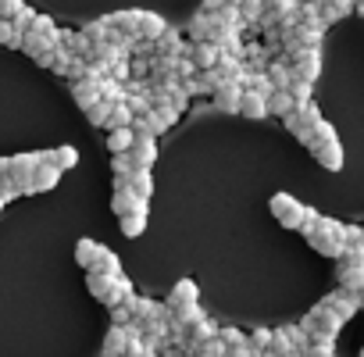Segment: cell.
<instances>
[{
    "instance_id": "obj_29",
    "label": "cell",
    "mask_w": 364,
    "mask_h": 357,
    "mask_svg": "<svg viewBox=\"0 0 364 357\" xmlns=\"http://www.w3.org/2000/svg\"><path fill=\"white\" fill-rule=\"evenodd\" d=\"M29 33H36V36L50 40V43H61V29H58V26H54V18H47V15H36V18H33V26H29Z\"/></svg>"
},
{
    "instance_id": "obj_59",
    "label": "cell",
    "mask_w": 364,
    "mask_h": 357,
    "mask_svg": "<svg viewBox=\"0 0 364 357\" xmlns=\"http://www.w3.org/2000/svg\"><path fill=\"white\" fill-rule=\"evenodd\" d=\"M332 357H336V353H332Z\"/></svg>"
},
{
    "instance_id": "obj_46",
    "label": "cell",
    "mask_w": 364,
    "mask_h": 357,
    "mask_svg": "<svg viewBox=\"0 0 364 357\" xmlns=\"http://www.w3.org/2000/svg\"><path fill=\"white\" fill-rule=\"evenodd\" d=\"M193 75H197V65H193L190 58H178V61H175V79H178V82H186V79H193Z\"/></svg>"
},
{
    "instance_id": "obj_15",
    "label": "cell",
    "mask_w": 364,
    "mask_h": 357,
    "mask_svg": "<svg viewBox=\"0 0 364 357\" xmlns=\"http://www.w3.org/2000/svg\"><path fill=\"white\" fill-rule=\"evenodd\" d=\"M190 304H197V282L193 279H178L175 286H171V293H168V314L171 311H178V307H190Z\"/></svg>"
},
{
    "instance_id": "obj_45",
    "label": "cell",
    "mask_w": 364,
    "mask_h": 357,
    "mask_svg": "<svg viewBox=\"0 0 364 357\" xmlns=\"http://www.w3.org/2000/svg\"><path fill=\"white\" fill-rule=\"evenodd\" d=\"M282 332H286V339H289V343H293V350H300V353H304V350H307V332H304V329H300V325H286V329H282Z\"/></svg>"
},
{
    "instance_id": "obj_9",
    "label": "cell",
    "mask_w": 364,
    "mask_h": 357,
    "mask_svg": "<svg viewBox=\"0 0 364 357\" xmlns=\"http://www.w3.org/2000/svg\"><path fill=\"white\" fill-rule=\"evenodd\" d=\"M321 304H325L339 321H350V318L360 311V297H357V293H350V289H336V293H328Z\"/></svg>"
},
{
    "instance_id": "obj_56",
    "label": "cell",
    "mask_w": 364,
    "mask_h": 357,
    "mask_svg": "<svg viewBox=\"0 0 364 357\" xmlns=\"http://www.w3.org/2000/svg\"><path fill=\"white\" fill-rule=\"evenodd\" d=\"M0 211H4V201H0Z\"/></svg>"
},
{
    "instance_id": "obj_6",
    "label": "cell",
    "mask_w": 364,
    "mask_h": 357,
    "mask_svg": "<svg viewBox=\"0 0 364 357\" xmlns=\"http://www.w3.org/2000/svg\"><path fill=\"white\" fill-rule=\"evenodd\" d=\"M268 208H272V215H275L279 225H286V229H300V222H304V208H307V204H300L293 193H275V197L268 201Z\"/></svg>"
},
{
    "instance_id": "obj_7",
    "label": "cell",
    "mask_w": 364,
    "mask_h": 357,
    "mask_svg": "<svg viewBox=\"0 0 364 357\" xmlns=\"http://www.w3.org/2000/svg\"><path fill=\"white\" fill-rule=\"evenodd\" d=\"M40 161H43L40 154H11L8 157V178L18 186L22 197H29V178H33V171H36Z\"/></svg>"
},
{
    "instance_id": "obj_16",
    "label": "cell",
    "mask_w": 364,
    "mask_h": 357,
    "mask_svg": "<svg viewBox=\"0 0 364 357\" xmlns=\"http://www.w3.org/2000/svg\"><path fill=\"white\" fill-rule=\"evenodd\" d=\"M168 26H164V18L157 15V11H139V22H136V40H143V43H157V36L164 33Z\"/></svg>"
},
{
    "instance_id": "obj_27",
    "label": "cell",
    "mask_w": 364,
    "mask_h": 357,
    "mask_svg": "<svg viewBox=\"0 0 364 357\" xmlns=\"http://www.w3.org/2000/svg\"><path fill=\"white\" fill-rule=\"evenodd\" d=\"M129 190H132L136 197L150 201V193H154V175L143 171V168H132V175H129Z\"/></svg>"
},
{
    "instance_id": "obj_10",
    "label": "cell",
    "mask_w": 364,
    "mask_h": 357,
    "mask_svg": "<svg viewBox=\"0 0 364 357\" xmlns=\"http://www.w3.org/2000/svg\"><path fill=\"white\" fill-rule=\"evenodd\" d=\"M190 43H182V36L175 29H164L154 43V58H164V61H178V58H186Z\"/></svg>"
},
{
    "instance_id": "obj_36",
    "label": "cell",
    "mask_w": 364,
    "mask_h": 357,
    "mask_svg": "<svg viewBox=\"0 0 364 357\" xmlns=\"http://www.w3.org/2000/svg\"><path fill=\"white\" fill-rule=\"evenodd\" d=\"M118 225H122V233H125L129 240H136V236H143V229H146V215H125V218H118Z\"/></svg>"
},
{
    "instance_id": "obj_3",
    "label": "cell",
    "mask_w": 364,
    "mask_h": 357,
    "mask_svg": "<svg viewBox=\"0 0 364 357\" xmlns=\"http://www.w3.org/2000/svg\"><path fill=\"white\" fill-rule=\"evenodd\" d=\"M300 329L307 332V343H336V336H339V329H343V321L325 307V304H314L307 314H304V321H300Z\"/></svg>"
},
{
    "instance_id": "obj_25",
    "label": "cell",
    "mask_w": 364,
    "mask_h": 357,
    "mask_svg": "<svg viewBox=\"0 0 364 357\" xmlns=\"http://www.w3.org/2000/svg\"><path fill=\"white\" fill-rule=\"evenodd\" d=\"M132 129H107V150H111V157H118V154H129L132 150Z\"/></svg>"
},
{
    "instance_id": "obj_2",
    "label": "cell",
    "mask_w": 364,
    "mask_h": 357,
    "mask_svg": "<svg viewBox=\"0 0 364 357\" xmlns=\"http://www.w3.org/2000/svg\"><path fill=\"white\" fill-rule=\"evenodd\" d=\"M86 286L104 307H118V304H125V297H132V282L125 275H97V272H90Z\"/></svg>"
},
{
    "instance_id": "obj_50",
    "label": "cell",
    "mask_w": 364,
    "mask_h": 357,
    "mask_svg": "<svg viewBox=\"0 0 364 357\" xmlns=\"http://www.w3.org/2000/svg\"><path fill=\"white\" fill-rule=\"evenodd\" d=\"M225 357H257V353L243 343V346H225Z\"/></svg>"
},
{
    "instance_id": "obj_13",
    "label": "cell",
    "mask_w": 364,
    "mask_h": 357,
    "mask_svg": "<svg viewBox=\"0 0 364 357\" xmlns=\"http://www.w3.org/2000/svg\"><path fill=\"white\" fill-rule=\"evenodd\" d=\"M186 58L197 65V72H211L215 65H218V58H222V50L215 47V43H208V40H200V43H190V50H186Z\"/></svg>"
},
{
    "instance_id": "obj_8",
    "label": "cell",
    "mask_w": 364,
    "mask_h": 357,
    "mask_svg": "<svg viewBox=\"0 0 364 357\" xmlns=\"http://www.w3.org/2000/svg\"><path fill=\"white\" fill-rule=\"evenodd\" d=\"M289 72H293V79L314 86V79L321 75V50H307V47H300V50L289 58Z\"/></svg>"
},
{
    "instance_id": "obj_52",
    "label": "cell",
    "mask_w": 364,
    "mask_h": 357,
    "mask_svg": "<svg viewBox=\"0 0 364 357\" xmlns=\"http://www.w3.org/2000/svg\"><path fill=\"white\" fill-rule=\"evenodd\" d=\"M353 11H357V15L364 18V0H353Z\"/></svg>"
},
{
    "instance_id": "obj_24",
    "label": "cell",
    "mask_w": 364,
    "mask_h": 357,
    "mask_svg": "<svg viewBox=\"0 0 364 357\" xmlns=\"http://www.w3.org/2000/svg\"><path fill=\"white\" fill-rule=\"evenodd\" d=\"M54 47H61V43H50V40H43V36H36V33H26L22 36V47L18 50H26V58H43L47 50H54Z\"/></svg>"
},
{
    "instance_id": "obj_53",
    "label": "cell",
    "mask_w": 364,
    "mask_h": 357,
    "mask_svg": "<svg viewBox=\"0 0 364 357\" xmlns=\"http://www.w3.org/2000/svg\"><path fill=\"white\" fill-rule=\"evenodd\" d=\"M243 4V0H225V8H240Z\"/></svg>"
},
{
    "instance_id": "obj_5",
    "label": "cell",
    "mask_w": 364,
    "mask_h": 357,
    "mask_svg": "<svg viewBox=\"0 0 364 357\" xmlns=\"http://www.w3.org/2000/svg\"><path fill=\"white\" fill-rule=\"evenodd\" d=\"M318 122H321V111H318V104H314V100H311V104H304V107H293V111L282 118V125H286V129L304 143V146L311 143V132H314V125H318Z\"/></svg>"
},
{
    "instance_id": "obj_34",
    "label": "cell",
    "mask_w": 364,
    "mask_h": 357,
    "mask_svg": "<svg viewBox=\"0 0 364 357\" xmlns=\"http://www.w3.org/2000/svg\"><path fill=\"white\" fill-rule=\"evenodd\" d=\"M111 36V29H107V22L104 18H97V22H90V26H82V40L93 47V43H104Z\"/></svg>"
},
{
    "instance_id": "obj_49",
    "label": "cell",
    "mask_w": 364,
    "mask_h": 357,
    "mask_svg": "<svg viewBox=\"0 0 364 357\" xmlns=\"http://www.w3.org/2000/svg\"><path fill=\"white\" fill-rule=\"evenodd\" d=\"M111 318H114V325H129V321H132V314L125 311V304H118V307H111Z\"/></svg>"
},
{
    "instance_id": "obj_48",
    "label": "cell",
    "mask_w": 364,
    "mask_h": 357,
    "mask_svg": "<svg viewBox=\"0 0 364 357\" xmlns=\"http://www.w3.org/2000/svg\"><path fill=\"white\" fill-rule=\"evenodd\" d=\"M26 4V0H0V22H11V15Z\"/></svg>"
},
{
    "instance_id": "obj_44",
    "label": "cell",
    "mask_w": 364,
    "mask_h": 357,
    "mask_svg": "<svg viewBox=\"0 0 364 357\" xmlns=\"http://www.w3.org/2000/svg\"><path fill=\"white\" fill-rule=\"evenodd\" d=\"M0 47H8V50H18V47H22V36H18L8 22H0Z\"/></svg>"
},
{
    "instance_id": "obj_37",
    "label": "cell",
    "mask_w": 364,
    "mask_h": 357,
    "mask_svg": "<svg viewBox=\"0 0 364 357\" xmlns=\"http://www.w3.org/2000/svg\"><path fill=\"white\" fill-rule=\"evenodd\" d=\"M132 118H136V114H132L125 104H114V107H111V118H107V129H129Z\"/></svg>"
},
{
    "instance_id": "obj_35",
    "label": "cell",
    "mask_w": 364,
    "mask_h": 357,
    "mask_svg": "<svg viewBox=\"0 0 364 357\" xmlns=\"http://www.w3.org/2000/svg\"><path fill=\"white\" fill-rule=\"evenodd\" d=\"M286 93H289L293 107H304V104H311V93H314V86H311V82H300V79H293Z\"/></svg>"
},
{
    "instance_id": "obj_17",
    "label": "cell",
    "mask_w": 364,
    "mask_h": 357,
    "mask_svg": "<svg viewBox=\"0 0 364 357\" xmlns=\"http://www.w3.org/2000/svg\"><path fill=\"white\" fill-rule=\"evenodd\" d=\"M111 208H114V215H118V218H125V215H146V201H143V197H136L132 190H114Z\"/></svg>"
},
{
    "instance_id": "obj_47",
    "label": "cell",
    "mask_w": 364,
    "mask_h": 357,
    "mask_svg": "<svg viewBox=\"0 0 364 357\" xmlns=\"http://www.w3.org/2000/svg\"><path fill=\"white\" fill-rule=\"evenodd\" d=\"M111 168H114V175H132V161H129V154H118V157H111Z\"/></svg>"
},
{
    "instance_id": "obj_38",
    "label": "cell",
    "mask_w": 364,
    "mask_h": 357,
    "mask_svg": "<svg viewBox=\"0 0 364 357\" xmlns=\"http://www.w3.org/2000/svg\"><path fill=\"white\" fill-rule=\"evenodd\" d=\"M247 346H250L254 353H268V346H272V329H254V332L247 336Z\"/></svg>"
},
{
    "instance_id": "obj_40",
    "label": "cell",
    "mask_w": 364,
    "mask_h": 357,
    "mask_svg": "<svg viewBox=\"0 0 364 357\" xmlns=\"http://www.w3.org/2000/svg\"><path fill=\"white\" fill-rule=\"evenodd\" d=\"M261 15H264V4H261V0H243V4H240V18H243V22L257 26Z\"/></svg>"
},
{
    "instance_id": "obj_57",
    "label": "cell",
    "mask_w": 364,
    "mask_h": 357,
    "mask_svg": "<svg viewBox=\"0 0 364 357\" xmlns=\"http://www.w3.org/2000/svg\"><path fill=\"white\" fill-rule=\"evenodd\" d=\"M360 357H364V346H360Z\"/></svg>"
},
{
    "instance_id": "obj_41",
    "label": "cell",
    "mask_w": 364,
    "mask_h": 357,
    "mask_svg": "<svg viewBox=\"0 0 364 357\" xmlns=\"http://www.w3.org/2000/svg\"><path fill=\"white\" fill-rule=\"evenodd\" d=\"M72 82H86L90 79V61H82V58H68V72H65Z\"/></svg>"
},
{
    "instance_id": "obj_39",
    "label": "cell",
    "mask_w": 364,
    "mask_h": 357,
    "mask_svg": "<svg viewBox=\"0 0 364 357\" xmlns=\"http://www.w3.org/2000/svg\"><path fill=\"white\" fill-rule=\"evenodd\" d=\"M268 353H272V357H286V353H293V343L286 339V332H282V329H275V332H272V346H268ZM296 353H300V350H296Z\"/></svg>"
},
{
    "instance_id": "obj_20",
    "label": "cell",
    "mask_w": 364,
    "mask_h": 357,
    "mask_svg": "<svg viewBox=\"0 0 364 357\" xmlns=\"http://www.w3.org/2000/svg\"><path fill=\"white\" fill-rule=\"evenodd\" d=\"M40 157H43L47 164H54L58 171H72V168L79 164V150L68 146V143H65V146H54V150H43Z\"/></svg>"
},
{
    "instance_id": "obj_32",
    "label": "cell",
    "mask_w": 364,
    "mask_h": 357,
    "mask_svg": "<svg viewBox=\"0 0 364 357\" xmlns=\"http://www.w3.org/2000/svg\"><path fill=\"white\" fill-rule=\"evenodd\" d=\"M93 272H97V275H122V261H118V254L104 247L100 257H97V265H93Z\"/></svg>"
},
{
    "instance_id": "obj_51",
    "label": "cell",
    "mask_w": 364,
    "mask_h": 357,
    "mask_svg": "<svg viewBox=\"0 0 364 357\" xmlns=\"http://www.w3.org/2000/svg\"><path fill=\"white\" fill-rule=\"evenodd\" d=\"M222 8H225V0H204V4H200L204 15H215V11H222Z\"/></svg>"
},
{
    "instance_id": "obj_26",
    "label": "cell",
    "mask_w": 364,
    "mask_h": 357,
    "mask_svg": "<svg viewBox=\"0 0 364 357\" xmlns=\"http://www.w3.org/2000/svg\"><path fill=\"white\" fill-rule=\"evenodd\" d=\"M100 250H104V247H100L97 240H79V243H75V261H79L86 272H93V265H97Z\"/></svg>"
},
{
    "instance_id": "obj_19",
    "label": "cell",
    "mask_w": 364,
    "mask_h": 357,
    "mask_svg": "<svg viewBox=\"0 0 364 357\" xmlns=\"http://www.w3.org/2000/svg\"><path fill=\"white\" fill-rule=\"evenodd\" d=\"M268 82H272V90H289V82H293V72H289V58L286 54H279V58H272L268 61Z\"/></svg>"
},
{
    "instance_id": "obj_18",
    "label": "cell",
    "mask_w": 364,
    "mask_h": 357,
    "mask_svg": "<svg viewBox=\"0 0 364 357\" xmlns=\"http://www.w3.org/2000/svg\"><path fill=\"white\" fill-rule=\"evenodd\" d=\"M58 183H61V171H58L54 164L40 161L36 171H33V178H29V193H47V190H54Z\"/></svg>"
},
{
    "instance_id": "obj_43",
    "label": "cell",
    "mask_w": 364,
    "mask_h": 357,
    "mask_svg": "<svg viewBox=\"0 0 364 357\" xmlns=\"http://www.w3.org/2000/svg\"><path fill=\"white\" fill-rule=\"evenodd\" d=\"M218 339H222V346H243V343H247V332L225 325V329H218Z\"/></svg>"
},
{
    "instance_id": "obj_31",
    "label": "cell",
    "mask_w": 364,
    "mask_h": 357,
    "mask_svg": "<svg viewBox=\"0 0 364 357\" xmlns=\"http://www.w3.org/2000/svg\"><path fill=\"white\" fill-rule=\"evenodd\" d=\"M264 107H268V114H275V118H286V114L293 111V100H289V93H286V90H275V93L264 100Z\"/></svg>"
},
{
    "instance_id": "obj_11",
    "label": "cell",
    "mask_w": 364,
    "mask_h": 357,
    "mask_svg": "<svg viewBox=\"0 0 364 357\" xmlns=\"http://www.w3.org/2000/svg\"><path fill=\"white\" fill-rule=\"evenodd\" d=\"M314 8H318L321 26L328 29V26L343 22L346 15H353V0H314Z\"/></svg>"
},
{
    "instance_id": "obj_28",
    "label": "cell",
    "mask_w": 364,
    "mask_h": 357,
    "mask_svg": "<svg viewBox=\"0 0 364 357\" xmlns=\"http://www.w3.org/2000/svg\"><path fill=\"white\" fill-rule=\"evenodd\" d=\"M190 36H193V43L211 40V36H215V18H211V15H204V11H197V15L190 18Z\"/></svg>"
},
{
    "instance_id": "obj_12",
    "label": "cell",
    "mask_w": 364,
    "mask_h": 357,
    "mask_svg": "<svg viewBox=\"0 0 364 357\" xmlns=\"http://www.w3.org/2000/svg\"><path fill=\"white\" fill-rule=\"evenodd\" d=\"M129 161H132V168L150 171L154 161H157V139H150V136H136V139H132V150H129Z\"/></svg>"
},
{
    "instance_id": "obj_42",
    "label": "cell",
    "mask_w": 364,
    "mask_h": 357,
    "mask_svg": "<svg viewBox=\"0 0 364 357\" xmlns=\"http://www.w3.org/2000/svg\"><path fill=\"white\" fill-rule=\"evenodd\" d=\"M86 118H90V125H100V129H107V118H111V104H93L90 111H86Z\"/></svg>"
},
{
    "instance_id": "obj_54",
    "label": "cell",
    "mask_w": 364,
    "mask_h": 357,
    "mask_svg": "<svg viewBox=\"0 0 364 357\" xmlns=\"http://www.w3.org/2000/svg\"><path fill=\"white\" fill-rule=\"evenodd\" d=\"M357 297H360V311H364V289H360V293H357Z\"/></svg>"
},
{
    "instance_id": "obj_1",
    "label": "cell",
    "mask_w": 364,
    "mask_h": 357,
    "mask_svg": "<svg viewBox=\"0 0 364 357\" xmlns=\"http://www.w3.org/2000/svg\"><path fill=\"white\" fill-rule=\"evenodd\" d=\"M307 150H311V157H314L321 168H328V171H339V168H343V146H339V139H336V129H332L325 118L314 125Z\"/></svg>"
},
{
    "instance_id": "obj_4",
    "label": "cell",
    "mask_w": 364,
    "mask_h": 357,
    "mask_svg": "<svg viewBox=\"0 0 364 357\" xmlns=\"http://www.w3.org/2000/svg\"><path fill=\"white\" fill-rule=\"evenodd\" d=\"M307 243L318 250V254H325V257H343V250H346V243H343V222H336V218H318V225H314V233L307 236Z\"/></svg>"
},
{
    "instance_id": "obj_30",
    "label": "cell",
    "mask_w": 364,
    "mask_h": 357,
    "mask_svg": "<svg viewBox=\"0 0 364 357\" xmlns=\"http://www.w3.org/2000/svg\"><path fill=\"white\" fill-rule=\"evenodd\" d=\"M36 65L50 68L54 75H65V72H68V54H65L61 47H54V50H47L43 58H36Z\"/></svg>"
},
{
    "instance_id": "obj_33",
    "label": "cell",
    "mask_w": 364,
    "mask_h": 357,
    "mask_svg": "<svg viewBox=\"0 0 364 357\" xmlns=\"http://www.w3.org/2000/svg\"><path fill=\"white\" fill-rule=\"evenodd\" d=\"M36 15H40V11H36V8H29V4H22V8H18V11H15V15H11V22H8V26H11V29H15V33H18V36H26V33H29V26H33V18H36Z\"/></svg>"
},
{
    "instance_id": "obj_21",
    "label": "cell",
    "mask_w": 364,
    "mask_h": 357,
    "mask_svg": "<svg viewBox=\"0 0 364 357\" xmlns=\"http://www.w3.org/2000/svg\"><path fill=\"white\" fill-rule=\"evenodd\" d=\"M104 22H107V29H111V33L136 40V22H139V11H114V15H107Z\"/></svg>"
},
{
    "instance_id": "obj_23",
    "label": "cell",
    "mask_w": 364,
    "mask_h": 357,
    "mask_svg": "<svg viewBox=\"0 0 364 357\" xmlns=\"http://www.w3.org/2000/svg\"><path fill=\"white\" fill-rule=\"evenodd\" d=\"M240 114H243V118H250V122H261V118L268 114V107H264V97H257V93L243 90V100H240Z\"/></svg>"
},
{
    "instance_id": "obj_22",
    "label": "cell",
    "mask_w": 364,
    "mask_h": 357,
    "mask_svg": "<svg viewBox=\"0 0 364 357\" xmlns=\"http://www.w3.org/2000/svg\"><path fill=\"white\" fill-rule=\"evenodd\" d=\"M72 100L82 111H90L93 104H100V86L97 82H72Z\"/></svg>"
},
{
    "instance_id": "obj_58",
    "label": "cell",
    "mask_w": 364,
    "mask_h": 357,
    "mask_svg": "<svg viewBox=\"0 0 364 357\" xmlns=\"http://www.w3.org/2000/svg\"><path fill=\"white\" fill-rule=\"evenodd\" d=\"M360 233H364V225H360Z\"/></svg>"
},
{
    "instance_id": "obj_55",
    "label": "cell",
    "mask_w": 364,
    "mask_h": 357,
    "mask_svg": "<svg viewBox=\"0 0 364 357\" xmlns=\"http://www.w3.org/2000/svg\"><path fill=\"white\" fill-rule=\"evenodd\" d=\"M261 4H264V8H268V4H275V0H261Z\"/></svg>"
},
{
    "instance_id": "obj_14",
    "label": "cell",
    "mask_w": 364,
    "mask_h": 357,
    "mask_svg": "<svg viewBox=\"0 0 364 357\" xmlns=\"http://www.w3.org/2000/svg\"><path fill=\"white\" fill-rule=\"evenodd\" d=\"M240 100H243V86H229V82H222L211 97L215 111H222V114H240Z\"/></svg>"
}]
</instances>
